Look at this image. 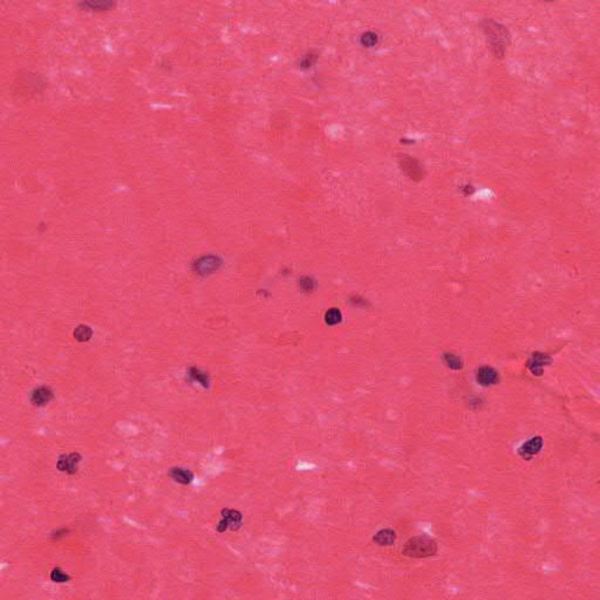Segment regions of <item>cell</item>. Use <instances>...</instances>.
Here are the masks:
<instances>
[{
    "label": "cell",
    "instance_id": "9",
    "mask_svg": "<svg viewBox=\"0 0 600 600\" xmlns=\"http://www.w3.org/2000/svg\"><path fill=\"white\" fill-rule=\"evenodd\" d=\"M476 379L482 386H490V385H495L498 381V373L494 368L484 366L478 369Z\"/></svg>",
    "mask_w": 600,
    "mask_h": 600
},
{
    "label": "cell",
    "instance_id": "1",
    "mask_svg": "<svg viewBox=\"0 0 600 600\" xmlns=\"http://www.w3.org/2000/svg\"><path fill=\"white\" fill-rule=\"evenodd\" d=\"M438 552V543L427 536H416L404 544L402 554L413 558H427Z\"/></svg>",
    "mask_w": 600,
    "mask_h": 600
},
{
    "label": "cell",
    "instance_id": "17",
    "mask_svg": "<svg viewBox=\"0 0 600 600\" xmlns=\"http://www.w3.org/2000/svg\"><path fill=\"white\" fill-rule=\"evenodd\" d=\"M69 530L68 529H59L57 531H54L53 534H52L51 537L53 539H60L62 537H65V536L68 534Z\"/></svg>",
    "mask_w": 600,
    "mask_h": 600
},
{
    "label": "cell",
    "instance_id": "15",
    "mask_svg": "<svg viewBox=\"0 0 600 600\" xmlns=\"http://www.w3.org/2000/svg\"><path fill=\"white\" fill-rule=\"evenodd\" d=\"M341 320V313L339 309L337 308H332L329 309V311L326 313V323L328 325H335L338 323H340Z\"/></svg>",
    "mask_w": 600,
    "mask_h": 600
},
{
    "label": "cell",
    "instance_id": "8",
    "mask_svg": "<svg viewBox=\"0 0 600 600\" xmlns=\"http://www.w3.org/2000/svg\"><path fill=\"white\" fill-rule=\"evenodd\" d=\"M169 477L176 483L183 484V486H188L194 481V474L189 469L180 468V467H173L169 469L168 471Z\"/></svg>",
    "mask_w": 600,
    "mask_h": 600
},
{
    "label": "cell",
    "instance_id": "10",
    "mask_svg": "<svg viewBox=\"0 0 600 600\" xmlns=\"http://www.w3.org/2000/svg\"><path fill=\"white\" fill-rule=\"evenodd\" d=\"M373 540L377 544V545H381V546H388V545H392V544H394V542L396 540V534L394 530L392 529H383V530H380L377 534L373 537Z\"/></svg>",
    "mask_w": 600,
    "mask_h": 600
},
{
    "label": "cell",
    "instance_id": "6",
    "mask_svg": "<svg viewBox=\"0 0 600 600\" xmlns=\"http://www.w3.org/2000/svg\"><path fill=\"white\" fill-rule=\"evenodd\" d=\"M550 364H551V359H550L549 355L537 352L531 356L529 363H527V367H529V369L532 372V374L539 376V375L543 374L544 367L547 366V365H550Z\"/></svg>",
    "mask_w": 600,
    "mask_h": 600
},
{
    "label": "cell",
    "instance_id": "16",
    "mask_svg": "<svg viewBox=\"0 0 600 600\" xmlns=\"http://www.w3.org/2000/svg\"><path fill=\"white\" fill-rule=\"evenodd\" d=\"M444 361H446L448 366L452 369L462 368V361L460 360L459 356H456L454 354H449V353L444 354Z\"/></svg>",
    "mask_w": 600,
    "mask_h": 600
},
{
    "label": "cell",
    "instance_id": "7",
    "mask_svg": "<svg viewBox=\"0 0 600 600\" xmlns=\"http://www.w3.org/2000/svg\"><path fill=\"white\" fill-rule=\"evenodd\" d=\"M52 399H53V392L50 387L46 386L35 388L31 394V402L38 407L45 406Z\"/></svg>",
    "mask_w": 600,
    "mask_h": 600
},
{
    "label": "cell",
    "instance_id": "11",
    "mask_svg": "<svg viewBox=\"0 0 600 600\" xmlns=\"http://www.w3.org/2000/svg\"><path fill=\"white\" fill-rule=\"evenodd\" d=\"M189 377L193 381H196V382L201 383L203 387H209V383H210L209 375L206 374V373L202 372L201 369L195 368V367L190 368L189 369Z\"/></svg>",
    "mask_w": 600,
    "mask_h": 600
},
{
    "label": "cell",
    "instance_id": "18",
    "mask_svg": "<svg viewBox=\"0 0 600 600\" xmlns=\"http://www.w3.org/2000/svg\"><path fill=\"white\" fill-rule=\"evenodd\" d=\"M300 284H301V287H303V290H305L306 292L313 290V281L309 279V278H305L304 280H301Z\"/></svg>",
    "mask_w": 600,
    "mask_h": 600
},
{
    "label": "cell",
    "instance_id": "2",
    "mask_svg": "<svg viewBox=\"0 0 600 600\" xmlns=\"http://www.w3.org/2000/svg\"><path fill=\"white\" fill-rule=\"evenodd\" d=\"M484 30L487 32L488 39L490 41L491 49L495 51L496 55L498 57H503L504 52L508 46L509 35L506 27L500 26L499 23L489 20L486 22V27Z\"/></svg>",
    "mask_w": 600,
    "mask_h": 600
},
{
    "label": "cell",
    "instance_id": "5",
    "mask_svg": "<svg viewBox=\"0 0 600 600\" xmlns=\"http://www.w3.org/2000/svg\"><path fill=\"white\" fill-rule=\"evenodd\" d=\"M543 444V439L540 438V436H535V438L527 440L526 442H524L522 446L519 447L518 455L523 460L530 461L534 456L537 455L538 452L542 450Z\"/></svg>",
    "mask_w": 600,
    "mask_h": 600
},
{
    "label": "cell",
    "instance_id": "12",
    "mask_svg": "<svg viewBox=\"0 0 600 600\" xmlns=\"http://www.w3.org/2000/svg\"><path fill=\"white\" fill-rule=\"evenodd\" d=\"M51 580L53 583H58V584H62V583H67L70 580V575L67 574L66 572H63L60 567H54L53 570L51 572Z\"/></svg>",
    "mask_w": 600,
    "mask_h": 600
},
{
    "label": "cell",
    "instance_id": "4",
    "mask_svg": "<svg viewBox=\"0 0 600 600\" xmlns=\"http://www.w3.org/2000/svg\"><path fill=\"white\" fill-rule=\"evenodd\" d=\"M82 456L79 452H70V454H63L58 459L57 469L61 472L73 475L78 471V466L81 462Z\"/></svg>",
    "mask_w": 600,
    "mask_h": 600
},
{
    "label": "cell",
    "instance_id": "13",
    "mask_svg": "<svg viewBox=\"0 0 600 600\" xmlns=\"http://www.w3.org/2000/svg\"><path fill=\"white\" fill-rule=\"evenodd\" d=\"M422 168L419 165V163H417L414 158H409V161H406V164H404V170H406L407 173H409L412 177H419L421 173H422Z\"/></svg>",
    "mask_w": 600,
    "mask_h": 600
},
{
    "label": "cell",
    "instance_id": "3",
    "mask_svg": "<svg viewBox=\"0 0 600 600\" xmlns=\"http://www.w3.org/2000/svg\"><path fill=\"white\" fill-rule=\"evenodd\" d=\"M221 514L223 519L218 523V525L216 527L218 532H224L228 527H230V529L233 531L239 529L242 525V520H243V515H242L239 511L233 510V509H223Z\"/></svg>",
    "mask_w": 600,
    "mask_h": 600
},
{
    "label": "cell",
    "instance_id": "14",
    "mask_svg": "<svg viewBox=\"0 0 600 600\" xmlns=\"http://www.w3.org/2000/svg\"><path fill=\"white\" fill-rule=\"evenodd\" d=\"M92 329H90L88 326L81 325L74 331V337L75 339L79 341H88L90 339V337H92Z\"/></svg>",
    "mask_w": 600,
    "mask_h": 600
}]
</instances>
